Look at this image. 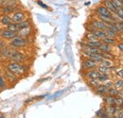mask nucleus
Returning a JSON list of instances; mask_svg holds the SVG:
<instances>
[{"label":"nucleus","mask_w":123,"mask_h":118,"mask_svg":"<svg viewBox=\"0 0 123 118\" xmlns=\"http://www.w3.org/2000/svg\"><path fill=\"white\" fill-rule=\"evenodd\" d=\"M32 33V27H29V28H25L22 30H19L17 31V35L24 37V38H30Z\"/></svg>","instance_id":"9d476101"},{"label":"nucleus","mask_w":123,"mask_h":118,"mask_svg":"<svg viewBox=\"0 0 123 118\" xmlns=\"http://www.w3.org/2000/svg\"><path fill=\"white\" fill-rule=\"evenodd\" d=\"M102 42L103 43H106L108 44H116V41H115V38H110V37H105L102 39Z\"/></svg>","instance_id":"7c9ffc66"},{"label":"nucleus","mask_w":123,"mask_h":118,"mask_svg":"<svg viewBox=\"0 0 123 118\" xmlns=\"http://www.w3.org/2000/svg\"><path fill=\"white\" fill-rule=\"evenodd\" d=\"M98 79L100 82L106 81V80H108V79H109V76H108V74H100Z\"/></svg>","instance_id":"473e14b6"},{"label":"nucleus","mask_w":123,"mask_h":118,"mask_svg":"<svg viewBox=\"0 0 123 118\" xmlns=\"http://www.w3.org/2000/svg\"><path fill=\"white\" fill-rule=\"evenodd\" d=\"M15 48H12L11 47L10 45L9 46H5L4 48L0 49V58L2 59H5V60H10L13 51H14Z\"/></svg>","instance_id":"423d86ee"},{"label":"nucleus","mask_w":123,"mask_h":118,"mask_svg":"<svg viewBox=\"0 0 123 118\" xmlns=\"http://www.w3.org/2000/svg\"><path fill=\"white\" fill-rule=\"evenodd\" d=\"M85 44L89 45V46H92V47H96V48H98L99 45L101 44V42L99 40H94V41H87Z\"/></svg>","instance_id":"412c9836"},{"label":"nucleus","mask_w":123,"mask_h":118,"mask_svg":"<svg viewBox=\"0 0 123 118\" xmlns=\"http://www.w3.org/2000/svg\"><path fill=\"white\" fill-rule=\"evenodd\" d=\"M29 44H30V38H24V37H21L18 35H16L13 39L10 40V42H9V45L15 49L24 48V47L28 46Z\"/></svg>","instance_id":"f03ea898"},{"label":"nucleus","mask_w":123,"mask_h":118,"mask_svg":"<svg viewBox=\"0 0 123 118\" xmlns=\"http://www.w3.org/2000/svg\"><path fill=\"white\" fill-rule=\"evenodd\" d=\"M17 35V32H14V31H12L10 30L9 29H1L0 30V38L3 39V40H12Z\"/></svg>","instance_id":"0eeeda50"},{"label":"nucleus","mask_w":123,"mask_h":118,"mask_svg":"<svg viewBox=\"0 0 123 118\" xmlns=\"http://www.w3.org/2000/svg\"><path fill=\"white\" fill-rule=\"evenodd\" d=\"M116 14L117 15V16H118L120 19H122V20H123V10L121 9V8H117Z\"/></svg>","instance_id":"e433bc0d"},{"label":"nucleus","mask_w":123,"mask_h":118,"mask_svg":"<svg viewBox=\"0 0 123 118\" xmlns=\"http://www.w3.org/2000/svg\"><path fill=\"white\" fill-rule=\"evenodd\" d=\"M115 88L117 90H120L123 88V80L122 79H117L115 83Z\"/></svg>","instance_id":"2f4dec72"},{"label":"nucleus","mask_w":123,"mask_h":118,"mask_svg":"<svg viewBox=\"0 0 123 118\" xmlns=\"http://www.w3.org/2000/svg\"><path fill=\"white\" fill-rule=\"evenodd\" d=\"M104 32H105V34H106V37H110V38H116V36H117V34H116L114 31H112L110 29H108L107 27L105 28Z\"/></svg>","instance_id":"a878e982"},{"label":"nucleus","mask_w":123,"mask_h":118,"mask_svg":"<svg viewBox=\"0 0 123 118\" xmlns=\"http://www.w3.org/2000/svg\"><path fill=\"white\" fill-rule=\"evenodd\" d=\"M112 1H113V3L115 4V6L117 8H121L123 6V2L121 0H112Z\"/></svg>","instance_id":"f704fd0d"},{"label":"nucleus","mask_w":123,"mask_h":118,"mask_svg":"<svg viewBox=\"0 0 123 118\" xmlns=\"http://www.w3.org/2000/svg\"><path fill=\"white\" fill-rule=\"evenodd\" d=\"M104 85L107 87L108 89L111 88V87H113V82H111V81H108V80H106L105 81V83H104Z\"/></svg>","instance_id":"ea45409f"},{"label":"nucleus","mask_w":123,"mask_h":118,"mask_svg":"<svg viewBox=\"0 0 123 118\" xmlns=\"http://www.w3.org/2000/svg\"><path fill=\"white\" fill-rule=\"evenodd\" d=\"M0 86H1V88L3 89V90L9 86L8 81H7V79H6V77H5V76H4L3 73H0Z\"/></svg>","instance_id":"6ab92c4d"},{"label":"nucleus","mask_w":123,"mask_h":118,"mask_svg":"<svg viewBox=\"0 0 123 118\" xmlns=\"http://www.w3.org/2000/svg\"><path fill=\"white\" fill-rule=\"evenodd\" d=\"M104 101L107 105H115V102H116L115 101V97L112 96V95H109V94L104 97Z\"/></svg>","instance_id":"5701e85b"},{"label":"nucleus","mask_w":123,"mask_h":118,"mask_svg":"<svg viewBox=\"0 0 123 118\" xmlns=\"http://www.w3.org/2000/svg\"><path fill=\"white\" fill-rule=\"evenodd\" d=\"M112 68H109V67H105L103 65H99L98 66V71L100 73V74H109L110 71H111Z\"/></svg>","instance_id":"4be33fe9"},{"label":"nucleus","mask_w":123,"mask_h":118,"mask_svg":"<svg viewBox=\"0 0 123 118\" xmlns=\"http://www.w3.org/2000/svg\"><path fill=\"white\" fill-rule=\"evenodd\" d=\"M117 47L119 48V50L123 51V44H117Z\"/></svg>","instance_id":"a18cd8bd"},{"label":"nucleus","mask_w":123,"mask_h":118,"mask_svg":"<svg viewBox=\"0 0 123 118\" xmlns=\"http://www.w3.org/2000/svg\"><path fill=\"white\" fill-rule=\"evenodd\" d=\"M96 12L98 15H101V16H106L109 18H114L113 15L111 13V12L108 10L105 6H98L97 9H96Z\"/></svg>","instance_id":"6e6552de"},{"label":"nucleus","mask_w":123,"mask_h":118,"mask_svg":"<svg viewBox=\"0 0 123 118\" xmlns=\"http://www.w3.org/2000/svg\"><path fill=\"white\" fill-rule=\"evenodd\" d=\"M122 107H123V104H122Z\"/></svg>","instance_id":"09e8293b"},{"label":"nucleus","mask_w":123,"mask_h":118,"mask_svg":"<svg viewBox=\"0 0 123 118\" xmlns=\"http://www.w3.org/2000/svg\"><path fill=\"white\" fill-rule=\"evenodd\" d=\"M11 17H12V22L14 23H19V22H22L24 21L25 19H27V14L24 11H21V10H16L14 12H12L11 14Z\"/></svg>","instance_id":"39448f33"},{"label":"nucleus","mask_w":123,"mask_h":118,"mask_svg":"<svg viewBox=\"0 0 123 118\" xmlns=\"http://www.w3.org/2000/svg\"><path fill=\"white\" fill-rule=\"evenodd\" d=\"M83 67L87 70H90V69H96L98 67V62L96 60H94L93 59H86L83 61Z\"/></svg>","instance_id":"1a4fd4ad"},{"label":"nucleus","mask_w":123,"mask_h":118,"mask_svg":"<svg viewBox=\"0 0 123 118\" xmlns=\"http://www.w3.org/2000/svg\"><path fill=\"white\" fill-rule=\"evenodd\" d=\"M117 117H123V111H117Z\"/></svg>","instance_id":"37998d69"},{"label":"nucleus","mask_w":123,"mask_h":118,"mask_svg":"<svg viewBox=\"0 0 123 118\" xmlns=\"http://www.w3.org/2000/svg\"><path fill=\"white\" fill-rule=\"evenodd\" d=\"M12 22V20L11 15H7V14L0 15V25H1V26L7 27V26H8L9 24H11Z\"/></svg>","instance_id":"9b49d317"},{"label":"nucleus","mask_w":123,"mask_h":118,"mask_svg":"<svg viewBox=\"0 0 123 118\" xmlns=\"http://www.w3.org/2000/svg\"><path fill=\"white\" fill-rule=\"evenodd\" d=\"M107 94L109 95H112V96H115V95H117V94H118V90L117 89H116L115 87L113 88V87H111V88L108 89V92Z\"/></svg>","instance_id":"c756f323"},{"label":"nucleus","mask_w":123,"mask_h":118,"mask_svg":"<svg viewBox=\"0 0 123 118\" xmlns=\"http://www.w3.org/2000/svg\"><path fill=\"white\" fill-rule=\"evenodd\" d=\"M106 27H107L108 29H110L112 31H114L116 34H117V33H118V32H120V30L117 29V27L115 25V23H114V22H113V23H110V24H107V25H106Z\"/></svg>","instance_id":"b1692460"},{"label":"nucleus","mask_w":123,"mask_h":118,"mask_svg":"<svg viewBox=\"0 0 123 118\" xmlns=\"http://www.w3.org/2000/svg\"><path fill=\"white\" fill-rule=\"evenodd\" d=\"M121 9H122V10H123V6H122V7H121Z\"/></svg>","instance_id":"de8ad7c7"},{"label":"nucleus","mask_w":123,"mask_h":118,"mask_svg":"<svg viewBox=\"0 0 123 118\" xmlns=\"http://www.w3.org/2000/svg\"><path fill=\"white\" fill-rule=\"evenodd\" d=\"M28 59V56L26 54H24L22 51L20 50H17V49H14L12 57L10 60H12V61H17V62H24L26 61Z\"/></svg>","instance_id":"20e7f679"},{"label":"nucleus","mask_w":123,"mask_h":118,"mask_svg":"<svg viewBox=\"0 0 123 118\" xmlns=\"http://www.w3.org/2000/svg\"><path fill=\"white\" fill-rule=\"evenodd\" d=\"M2 90H3V89L1 88V86H0V93H1V91H2Z\"/></svg>","instance_id":"49530a36"},{"label":"nucleus","mask_w":123,"mask_h":118,"mask_svg":"<svg viewBox=\"0 0 123 118\" xmlns=\"http://www.w3.org/2000/svg\"><path fill=\"white\" fill-rule=\"evenodd\" d=\"M91 27L96 29V30H104L106 28V24L103 23L102 21H98V20H95L91 23Z\"/></svg>","instance_id":"ddd939ff"},{"label":"nucleus","mask_w":123,"mask_h":118,"mask_svg":"<svg viewBox=\"0 0 123 118\" xmlns=\"http://www.w3.org/2000/svg\"><path fill=\"white\" fill-rule=\"evenodd\" d=\"M115 101H116V102H115V105H117V106H118V107H119V106H122V104H123L122 97H119V96H118V97H116V98H115Z\"/></svg>","instance_id":"72a5a7b5"},{"label":"nucleus","mask_w":123,"mask_h":118,"mask_svg":"<svg viewBox=\"0 0 123 118\" xmlns=\"http://www.w3.org/2000/svg\"><path fill=\"white\" fill-rule=\"evenodd\" d=\"M104 4H105V7L107 8L110 12H112L113 13H116V12H117V8L115 6V4L113 3L112 0H105V1H104Z\"/></svg>","instance_id":"2eb2a0df"},{"label":"nucleus","mask_w":123,"mask_h":118,"mask_svg":"<svg viewBox=\"0 0 123 118\" xmlns=\"http://www.w3.org/2000/svg\"><path fill=\"white\" fill-rule=\"evenodd\" d=\"M97 115L99 116V117H105V116H107V113H105V112H104L103 109H100V110L97 112Z\"/></svg>","instance_id":"c9c22d12"},{"label":"nucleus","mask_w":123,"mask_h":118,"mask_svg":"<svg viewBox=\"0 0 123 118\" xmlns=\"http://www.w3.org/2000/svg\"><path fill=\"white\" fill-rule=\"evenodd\" d=\"M5 46H7V44L4 42V40H3V39H1V38H0V49L4 48Z\"/></svg>","instance_id":"58836bf2"},{"label":"nucleus","mask_w":123,"mask_h":118,"mask_svg":"<svg viewBox=\"0 0 123 118\" xmlns=\"http://www.w3.org/2000/svg\"><path fill=\"white\" fill-rule=\"evenodd\" d=\"M37 3L39 4V6H41V7H43V8H45V9H47V6H46V5H45V4H44V3L42 2V1H40V0H38V1H37Z\"/></svg>","instance_id":"79ce46f5"},{"label":"nucleus","mask_w":123,"mask_h":118,"mask_svg":"<svg viewBox=\"0 0 123 118\" xmlns=\"http://www.w3.org/2000/svg\"><path fill=\"white\" fill-rule=\"evenodd\" d=\"M17 26H18V30L25 29V28H29L31 26V21L30 19H25L24 21L17 23Z\"/></svg>","instance_id":"dca6fc26"},{"label":"nucleus","mask_w":123,"mask_h":118,"mask_svg":"<svg viewBox=\"0 0 123 118\" xmlns=\"http://www.w3.org/2000/svg\"><path fill=\"white\" fill-rule=\"evenodd\" d=\"M7 1H8V0H0V7L4 6V4H5Z\"/></svg>","instance_id":"c03bdc74"},{"label":"nucleus","mask_w":123,"mask_h":118,"mask_svg":"<svg viewBox=\"0 0 123 118\" xmlns=\"http://www.w3.org/2000/svg\"><path fill=\"white\" fill-rule=\"evenodd\" d=\"M99 63H100V65H103V66L109 67V68H112V65H113L112 61L110 59H103V60L101 62H99Z\"/></svg>","instance_id":"c85d7f7f"},{"label":"nucleus","mask_w":123,"mask_h":118,"mask_svg":"<svg viewBox=\"0 0 123 118\" xmlns=\"http://www.w3.org/2000/svg\"><path fill=\"white\" fill-rule=\"evenodd\" d=\"M6 69L14 73L18 77H23L28 72V68L24 64V62H17V61H12V60H9L6 63Z\"/></svg>","instance_id":"f257e3e1"},{"label":"nucleus","mask_w":123,"mask_h":118,"mask_svg":"<svg viewBox=\"0 0 123 118\" xmlns=\"http://www.w3.org/2000/svg\"><path fill=\"white\" fill-rule=\"evenodd\" d=\"M117 111H118V106H115V105H107V108H106V113H107V114L114 115Z\"/></svg>","instance_id":"f3484780"},{"label":"nucleus","mask_w":123,"mask_h":118,"mask_svg":"<svg viewBox=\"0 0 123 118\" xmlns=\"http://www.w3.org/2000/svg\"><path fill=\"white\" fill-rule=\"evenodd\" d=\"M7 29H9L12 31H14V32H17L18 31V26H17V23H14V22H12L11 24H9L7 27Z\"/></svg>","instance_id":"393cba45"},{"label":"nucleus","mask_w":123,"mask_h":118,"mask_svg":"<svg viewBox=\"0 0 123 118\" xmlns=\"http://www.w3.org/2000/svg\"><path fill=\"white\" fill-rule=\"evenodd\" d=\"M98 49L101 52H111V44H108L106 43H101Z\"/></svg>","instance_id":"aec40b11"},{"label":"nucleus","mask_w":123,"mask_h":118,"mask_svg":"<svg viewBox=\"0 0 123 118\" xmlns=\"http://www.w3.org/2000/svg\"><path fill=\"white\" fill-rule=\"evenodd\" d=\"M16 10H18V9L12 8V7H9V6H3V7H0V13L1 14L11 15L12 12H14Z\"/></svg>","instance_id":"f8f14e48"},{"label":"nucleus","mask_w":123,"mask_h":118,"mask_svg":"<svg viewBox=\"0 0 123 118\" xmlns=\"http://www.w3.org/2000/svg\"><path fill=\"white\" fill-rule=\"evenodd\" d=\"M99 75L100 73L98 71V70H96V69H90L87 73H86V77L88 78V79H91V78H98V77H99Z\"/></svg>","instance_id":"4468645a"},{"label":"nucleus","mask_w":123,"mask_h":118,"mask_svg":"<svg viewBox=\"0 0 123 118\" xmlns=\"http://www.w3.org/2000/svg\"><path fill=\"white\" fill-rule=\"evenodd\" d=\"M117 77H123V69L118 70V71L117 72Z\"/></svg>","instance_id":"a19ab883"},{"label":"nucleus","mask_w":123,"mask_h":118,"mask_svg":"<svg viewBox=\"0 0 123 118\" xmlns=\"http://www.w3.org/2000/svg\"><path fill=\"white\" fill-rule=\"evenodd\" d=\"M96 90H97V93L98 94H100V95H104V94H106L108 92V88L103 84V85H101V84H99L98 87H96Z\"/></svg>","instance_id":"a211bd4d"},{"label":"nucleus","mask_w":123,"mask_h":118,"mask_svg":"<svg viewBox=\"0 0 123 118\" xmlns=\"http://www.w3.org/2000/svg\"><path fill=\"white\" fill-rule=\"evenodd\" d=\"M115 25L117 27V29L120 30V31H123V22L121 21H118V22H114Z\"/></svg>","instance_id":"4c0bfd02"},{"label":"nucleus","mask_w":123,"mask_h":118,"mask_svg":"<svg viewBox=\"0 0 123 118\" xmlns=\"http://www.w3.org/2000/svg\"><path fill=\"white\" fill-rule=\"evenodd\" d=\"M3 74L5 76V77H6L9 85L15 84L16 82H18L19 79H20V77H18L17 75H15L14 73H12V72H11V71H9V70H7V69H5L3 71Z\"/></svg>","instance_id":"7ed1b4c3"},{"label":"nucleus","mask_w":123,"mask_h":118,"mask_svg":"<svg viewBox=\"0 0 123 118\" xmlns=\"http://www.w3.org/2000/svg\"><path fill=\"white\" fill-rule=\"evenodd\" d=\"M89 84H90V86L96 88L100 84V81L98 79H97V78H91V79H89Z\"/></svg>","instance_id":"cd10ccee"},{"label":"nucleus","mask_w":123,"mask_h":118,"mask_svg":"<svg viewBox=\"0 0 123 118\" xmlns=\"http://www.w3.org/2000/svg\"><path fill=\"white\" fill-rule=\"evenodd\" d=\"M86 39H87V41H94V40H98V37L93 33L91 31H89V32H87L86 33Z\"/></svg>","instance_id":"bb28decb"}]
</instances>
